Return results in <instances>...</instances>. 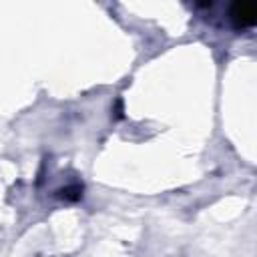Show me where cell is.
I'll list each match as a JSON object with an SVG mask.
<instances>
[{
  "instance_id": "6da1fadb",
  "label": "cell",
  "mask_w": 257,
  "mask_h": 257,
  "mask_svg": "<svg viewBox=\"0 0 257 257\" xmlns=\"http://www.w3.org/2000/svg\"><path fill=\"white\" fill-rule=\"evenodd\" d=\"M229 20L237 30L251 28L257 20V8L253 2H235L229 6Z\"/></svg>"
}]
</instances>
